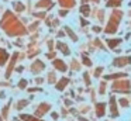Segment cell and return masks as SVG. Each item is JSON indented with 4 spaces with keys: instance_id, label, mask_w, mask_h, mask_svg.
<instances>
[{
    "instance_id": "14",
    "label": "cell",
    "mask_w": 131,
    "mask_h": 121,
    "mask_svg": "<svg viewBox=\"0 0 131 121\" xmlns=\"http://www.w3.org/2000/svg\"><path fill=\"white\" fill-rule=\"evenodd\" d=\"M66 32H68L69 35H71V38L73 39V41H78V37H76V35H75V34H73V31H72L71 28H68V27H66Z\"/></svg>"
},
{
    "instance_id": "6",
    "label": "cell",
    "mask_w": 131,
    "mask_h": 121,
    "mask_svg": "<svg viewBox=\"0 0 131 121\" xmlns=\"http://www.w3.org/2000/svg\"><path fill=\"white\" fill-rule=\"evenodd\" d=\"M54 66L57 68V69H59L61 72H65V70H66V65L63 63L61 59H55V61H54Z\"/></svg>"
},
{
    "instance_id": "21",
    "label": "cell",
    "mask_w": 131,
    "mask_h": 121,
    "mask_svg": "<svg viewBox=\"0 0 131 121\" xmlns=\"http://www.w3.org/2000/svg\"><path fill=\"white\" fill-rule=\"evenodd\" d=\"M52 118H54V120H57V118H58V114H57V113H52Z\"/></svg>"
},
{
    "instance_id": "1",
    "label": "cell",
    "mask_w": 131,
    "mask_h": 121,
    "mask_svg": "<svg viewBox=\"0 0 131 121\" xmlns=\"http://www.w3.org/2000/svg\"><path fill=\"white\" fill-rule=\"evenodd\" d=\"M2 28L6 31V34L9 37H14V35H23L26 34V28L17 20V17H14L10 11H6L2 18V23H0Z\"/></svg>"
},
{
    "instance_id": "23",
    "label": "cell",
    "mask_w": 131,
    "mask_h": 121,
    "mask_svg": "<svg viewBox=\"0 0 131 121\" xmlns=\"http://www.w3.org/2000/svg\"><path fill=\"white\" fill-rule=\"evenodd\" d=\"M80 121H88V120H83V118H80Z\"/></svg>"
},
{
    "instance_id": "3",
    "label": "cell",
    "mask_w": 131,
    "mask_h": 121,
    "mask_svg": "<svg viewBox=\"0 0 131 121\" xmlns=\"http://www.w3.org/2000/svg\"><path fill=\"white\" fill-rule=\"evenodd\" d=\"M44 68H45V65H44L41 61H38V59L35 62H32V65H31V70H32V73H34V75H38V73H40Z\"/></svg>"
},
{
    "instance_id": "5",
    "label": "cell",
    "mask_w": 131,
    "mask_h": 121,
    "mask_svg": "<svg viewBox=\"0 0 131 121\" xmlns=\"http://www.w3.org/2000/svg\"><path fill=\"white\" fill-rule=\"evenodd\" d=\"M17 53H14L13 55V59H12V62H10V65H9V69H7V72H6V78H10V75H12V70H13V68H14V65H16V61H17Z\"/></svg>"
},
{
    "instance_id": "15",
    "label": "cell",
    "mask_w": 131,
    "mask_h": 121,
    "mask_svg": "<svg viewBox=\"0 0 131 121\" xmlns=\"http://www.w3.org/2000/svg\"><path fill=\"white\" fill-rule=\"evenodd\" d=\"M104 113V104H97V114L102 115Z\"/></svg>"
},
{
    "instance_id": "7",
    "label": "cell",
    "mask_w": 131,
    "mask_h": 121,
    "mask_svg": "<svg viewBox=\"0 0 131 121\" xmlns=\"http://www.w3.org/2000/svg\"><path fill=\"white\" fill-rule=\"evenodd\" d=\"M7 58H9L7 52H6L4 49H2V48H0V65H4V63H6Z\"/></svg>"
},
{
    "instance_id": "18",
    "label": "cell",
    "mask_w": 131,
    "mask_h": 121,
    "mask_svg": "<svg viewBox=\"0 0 131 121\" xmlns=\"http://www.w3.org/2000/svg\"><path fill=\"white\" fill-rule=\"evenodd\" d=\"M18 86H20L21 89H24V87L27 86V80H20V83H18Z\"/></svg>"
},
{
    "instance_id": "4",
    "label": "cell",
    "mask_w": 131,
    "mask_h": 121,
    "mask_svg": "<svg viewBox=\"0 0 131 121\" xmlns=\"http://www.w3.org/2000/svg\"><path fill=\"white\" fill-rule=\"evenodd\" d=\"M35 7H38V8H51L52 7V2L51 0H40V2L35 4Z\"/></svg>"
},
{
    "instance_id": "8",
    "label": "cell",
    "mask_w": 131,
    "mask_h": 121,
    "mask_svg": "<svg viewBox=\"0 0 131 121\" xmlns=\"http://www.w3.org/2000/svg\"><path fill=\"white\" fill-rule=\"evenodd\" d=\"M20 117H21V120H24V121H42V120H40V118L32 117V115H30V114H21Z\"/></svg>"
},
{
    "instance_id": "10",
    "label": "cell",
    "mask_w": 131,
    "mask_h": 121,
    "mask_svg": "<svg viewBox=\"0 0 131 121\" xmlns=\"http://www.w3.org/2000/svg\"><path fill=\"white\" fill-rule=\"evenodd\" d=\"M68 82H69V80H68L66 78L61 79V80H59V83L57 84V89H58V90H63V87H65L66 84H68Z\"/></svg>"
},
{
    "instance_id": "16",
    "label": "cell",
    "mask_w": 131,
    "mask_h": 121,
    "mask_svg": "<svg viewBox=\"0 0 131 121\" xmlns=\"http://www.w3.org/2000/svg\"><path fill=\"white\" fill-rule=\"evenodd\" d=\"M80 11L85 13V14H88L89 13V6H82V7H80Z\"/></svg>"
},
{
    "instance_id": "17",
    "label": "cell",
    "mask_w": 131,
    "mask_h": 121,
    "mask_svg": "<svg viewBox=\"0 0 131 121\" xmlns=\"http://www.w3.org/2000/svg\"><path fill=\"white\" fill-rule=\"evenodd\" d=\"M121 0H110L108 2V6H117V3H120Z\"/></svg>"
},
{
    "instance_id": "13",
    "label": "cell",
    "mask_w": 131,
    "mask_h": 121,
    "mask_svg": "<svg viewBox=\"0 0 131 121\" xmlns=\"http://www.w3.org/2000/svg\"><path fill=\"white\" fill-rule=\"evenodd\" d=\"M27 104H28V101H27V100H20V101L17 103V106H16V108H17V110H21L23 107H26Z\"/></svg>"
},
{
    "instance_id": "22",
    "label": "cell",
    "mask_w": 131,
    "mask_h": 121,
    "mask_svg": "<svg viewBox=\"0 0 131 121\" xmlns=\"http://www.w3.org/2000/svg\"><path fill=\"white\" fill-rule=\"evenodd\" d=\"M59 14H61V16H65V14H66V10H62V11H61Z\"/></svg>"
},
{
    "instance_id": "9",
    "label": "cell",
    "mask_w": 131,
    "mask_h": 121,
    "mask_svg": "<svg viewBox=\"0 0 131 121\" xmlns=\"http://www.w3.org/2000/svg\"><path fill=\"white\" fill-rule=\"evenodd\" d=\"M58 2H59L61 6H63V7H72V6L75 4V0H58Z\"/></svg>"
},
{
    "instance_id": "12",
    "label": "cell",
    "mask_w": 131,
    "mask_h": 121,
    "mask_svg": "<svg viewBox=\"0 0 131 121\" xmlns=\"http://www.w3.org/2000/svg\"><path fill=\"white\" fill-rule=\"evenodd\" d=\"M58 48H59L61 51H62L65 55H69V49H68V47H66L65 44H62V42H58V45H57Z\"/></svg>"
},
{
    "instance_id": "2",
    "label": "cell",
    "mask_w": 131,
    "mask_h": 121,
    "mask_svg": "<svg viewBox=\"0 0 131 121\" xmlns=\"http://www.w3.org/2000/svg\"><path fill=\"white\" fill-rule=\"evenodd\" d=\"M51 110V104L48 103H41L40 106H38V108L35 110V117H41V115H44L47 111H49Z\"/></svg>"
},
{
    "instance_id": "20",
    "label": "cell",
    "mask_w": 131,
    "mask_h": 121,
    "mask_svg": "<svg viewBox=\"0 0 131 121\" xmlns=\"http://www.w3.org/2000/svg\"><path fill=\"white\" fill-rule=\"evenodd\" d=\"M83 61H85V63H86V65H88V66H89V65H90V61H89V59H88V58H85V59H83Z\"/></svg>"
},
{
    "instance_id": "19",
    "label": "cell",
    "mask_w": 131,
    "mask_h": 121,
    "mask_svg": "<svg viewBox=\"0 0 131 121\" xmlns=\"http://www.w3.org/2000/svg\"><path fill=\"white\" fill-rule=\"evenodd\" d=\"M49 82H51V83L54 82V73H51V75H49Z\"/></svg>"
},
{
    "instance_id": "11",
    "label": "cell",
    "mask_w": 131,
    "mask_h": 121,
    "mask_svg": "<svg viewBox=\"0 0 131 121\" xmlns=\"http://www.w3.org/2000/svg\"><path fill=\"white\" fill-rule=\"evenodd\" d=\"M13 7H14V10L16 11H24V4L21 2H16V3H13Z\"/></svg>"
}]
</instances>
